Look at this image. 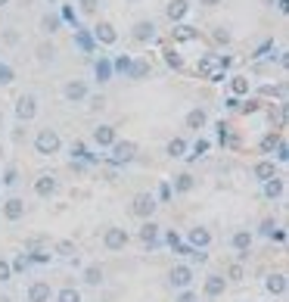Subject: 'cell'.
I'll return each mask as SVG.
<instances>
[{
    "instance_id": "obj_59",
    "label": "cell",
    "mask_w": 289,
    "mask_h": 302,
    "mask_svg": "<svg viewBox=\"0 0 289 302\" xmlns=\"http://www.w3.org/2000/svg\"><path fill=\"white\" fill-rule=\"evenodd\" d=\"M0 153H4V149H0Z\"/></svg>"
},
{
    "instance_id": "obj_57",
    "label": "cell",
    "mask_w": 289,
    "mask_h": 302,
    "mask_svg": "<svg viewBox=\"0 0 289 302\" xmlns=\"http://www.w3.org/2000/svg\"><path fill=\"white\" fill-rule=\"evenodd\" d=\"M47 4H56V0H47Z\"/></svg>"
},
{
    "instance_id": "obj_36",
    "label": "cell",
    "mask_w": 289,
    "mask_h": 302,
    "mask_svg": "<svg viewBox=\"0 0 289 302\" xmlns=\"http://www.w3.org/2000/svg\"><path fill=\"white\" fill-rule=\"evenodd\" d=\"M28 265H31V262H28V255L22 252V255H16V262H13V265H10V268H13V271H25Z\"/></svg>"
},
{
    "instance_id": "obj_29",
    "label": "cell",
    "mask_w": 289,
    "mask_h": 302,
    "mask_svg": "<svg viewBox=\"0 0 289 302\" xmlns=\"http://www.w3.org/2000/svg\"><path fill=\"white\" fill-rule=\"evenodd\" d=\"M84 284H91V287H100V284H103V268H100V265H91V268H84Z\"/></svg>"
},
{
    "instance_id": "obj_35",
    "label": "cell",
    "mask_w": 289,
    "mask_h": 302,
    "mask_svg": "<svg viewBox=\"0 0 289 302\" xmlns=\"http://www.w3.org/2000/svg\"><path fill=\"white\" fill-rule=\"evenodd\" d=\"M205 149H209V140H196V146H193V153H190L187 159H190V162H193V159H199V156L205 153Z\"/></svg>"
},
{
    "instance_id": "obj_28",
    "label": "cell",
    "mask_w": 289,
    "mask_h": 302,
    "mask_svg": "<svg viewBox=\"0 0 289 302\" xmlns=\"http://www.w3.org/2000/svg\"><path fill=\"white\" fill-rule=\"evenodd\" d=\"M193 37H199L193 25H174V41H193Z\"/></svg>"
},
{
    "instance_id": "obj_54",
    "label": "cell",
    "mask_w": 289,
    "mask_h": 302,
    "mask_svg": "<svg viewBox=\"0 0 289 302\" xmlns=\"http://www.w3.org/2000/svg\"><path fill=\"white\" fill-rule=\"evenodd\" d=\"M0 302H13V299H10V296H0Z\"/></svg>"
},
{
    "instance_id": "obj_24",
    "label": "cell",
    "mask_w": 289,
    "mask_h": 302,
    "mask_svg": "<svg viewBox=\"0 0 289 302\" xmlns=\"http://www.w3.org/2000/svg\"><path fill=\"white\" fill-rule=\"evenodd\" d=\"M155 237H159V224H155L152 218H146V224L140 228V240L149 243V246H155Z\"/></svg>"
},
{
    "instance_id": "obj_10",
    "label": "cell",
    "mask_w": 289,
    "mask_h": 302,
    "mask_svg": "<svg viewBox=\"0 0 289 302\" xmlns=\"http://www.w3.org/2000/svg\"><path fill=\"white\" fill-rule=\"evenodd\" d=\"M56 187H59V184H56V178H53V175H40V178L34 181V193L47 200V197H53V193H56Z\"/></svg>"
},
{
    "instance_id": "obj_11",
    "label": "cell",
    "mask_w": 289,
    "mask_h": 302,
    "mask_svg": "<svg viewBox=\"0 0 289 302\" xmlns=\"http://www.w3.org/2000/svg\"><path fill=\"white\" fill-rule=\"evenodd\" d=\"M4 215H7V221H19V218L25 215V200L10 197V200L4 203Z\"/></svg>"
},
{
    "instance_id": "obj_7",
    "label": "cell",
    "mask_w": 289,
    "mask_h": 302,
    "mask_svg": "<svg viewBox=\"0 0 289 302\" xmlns=\"http://www.w3.org/2000/svg\"><path fill=\"white\" fill-rule=\"evenodd\" d=\"M94 41L103 44V47H112V44L118 41V31H115L109 22H100V25H94Z\"/></svg>"
},
{
    "instance_id": "obj_40",
    "label": "cell",
    "mask_w": 289,
    "mask_h": 302,
    "mask_svg": "<svg viewBox=\"0 0 289 302\" xmlns=\"http://www.w3.org/2000/svg\"><path fill=\"white\" fill-rule=\"evenodd\" d=\"M28 262H37V265H47V262H50V255H47V252H31V255H28Z\"/></svg>"
},
{
    "instance_id": "obj_12",
    "label": "cell",
    "mask_w": 289,
    "mask_h": 302,
    "mask_svg": "<svg viewBox=\"0 0 289 302\" xmlns=\"http://www.w3.org/2000/svg\"><path fill=\"white\" fill-rule=\"evenodd\" d=\"M28 302H50V284L34 281V284L28 287Z\"/></svg>"
},
{
    "instance_id": "obj_22",
    "label": "cell",
    "mask_w": 289,
    "mask_h": 302,
    "mask_svg": "<svg viewBox=\"0 0 289 302\" xmlns=\"http://www.w3.org/2000/svg\"><path fill=\"white\" fill-rule=\"evenodd\" d=\"M146 75H149V62H146V59H131V69H128V78L140 81V78H146Z\"/></svg>"
},
{
    "instance_id": "obj_26",
    "label": "cell",
    "mask_w": 289,
    "mask_h": 302,
    "mask_svg": "<svg viewBox=\"0 0 289 302\" xmlns=\"http://www.w3.org/2000/svg\"><path fill=\"white\" fill-rule=\"evenodd\" d=\"M264 197H271V200H277V197H283V178H271V181H264Z\"/></svg>"
},
{
    "instance_id": "obj_50",
    "label": "cell",
    "mask_w": 289,
    "mask_h": 302,
    "mask_svg": "<svg viewBox=\"0 0 289 302\" xmlns=\"http://www.w3.org/2000/svg\"><path fill=\"white\" fill-rule=\"evenodd\" d=\"M72 156H84V143H72Z\"/></svg>"
},
{
    "instance_id": "obj_45",
    "label": "cell",
    "mask_w": 289,
    "mask_h": 302,
    "mask_svg": "<svg viewBox=\"0 0 289 302\" xmlns=\"http://www.w3.org/2000/svg\"><path fill=\"white\" fill-rule=\"evenodd\" d=\"M4 41H7V44H16V41H19V31H16V28H7V31H4Z\"/></svg>"
},
{
    "instance_id": "obj_2",
    "label": "cell",
    "mask_w": 289,
    "mask_h": 302,
    "mask_svg": "<svg viewBox=\"0 0 289 302\" xmlns=\"http://www.w3.org/2000/svg\"><path fill=\"white\" fill-rule=\"evenodd\" d=\"M137 156V143L134 140H115L112 143V162L121 165V162H134Z\"/></svg>"
},
{
    "instance_id": "obj_51",
    "label": "cell",
    "mask_w": 289,
    "mask_h": 302,
    "mask_svg": "<svg viewBox=\"0 0 289 302\" xmlns=\"http://www.w3.org/2000/svg\"><path fill=\"white\" fill-rule=\"evenodd\" d=\"M168 243H171V246H181V237H177V231H171V234H168Z\"/></svg>"
},
{
    "instance_id": "obj_13",
    "label": "cell",
    "mask_w": 289,
    "mask_h": 302,
    "mask_svg": "<svg viewBox=\"0 0 289 302\" xmlns=\"http://www.w3.org/2000/svg\"><path fill=\"white\" fill-rule=\"evenodd\" d=\"M118 137H115V128L112 125H100V128H94V143L97 146H112Z\"/></svg>"
},
{
    "instance_id": "obj_18",
    "label": "cell",
    "mask_w": 289,
    "mask_h": 302,
    "mask_svg": "<svg viewBox=\"0 0 289 302\" xmlns=\"http://www.w3.org/2000/svg\"><path fill=\"white\" fill-rule=\"evenodd\" d=\"M165 153H168L171 159H184L187 156V140L184 137H171L168 146H165Z\"/></svg>"
},
{
    "instance_id": "obj_55",
    "label": "cell",
    "mask_w": 289,
    "mask_h": 302,
    "mask_svg": "<svg viewBox=\"0 0 289 302\" xmlns=\"http://www.w3.org/2000/svg\"><path fill=\"white\" fill-rule=\"evenodd\" d=\"M19 4H22V7H28V4H31V0H19Z\"/></svg>"
},
{
    "instance_id": "obj_5",
    "label": "cell",
    "mask_w": 289,
    "mask_h": 302,
    "mask_svg": "<svg viewBox=\"0 0 289 302\" xmlns=\"http://www.w3.org/2000/svg\"><path fill=\"white\" fill-rule=\"evenodd\" d=\"M103 246L112 249V252H115V249H125V246H128V231H125V228H109V231L103 234Z\"/></svg>"
},
{
    "instance_id": "obj_53",
    "label": "cell",
    "mask_w": 289,
    "mask_h": 302,
    "mask_svg": "<svg viewBox=\"0 0 289 302\" xmlns=\"http://www.w3.org/2000/svg\"><path fill=\"white\" fill-rule=\"evenodd\" d=\"M4 7H10V0H0V10H4Z\"/></svg>"
},
{
    "instance_id": "obj_33",
    "label": "cell",
    "mask_w": 289,
    "mask_h": 302,
    "mask_svg": "<svg viewBox=\"0 0 289 302\" xmlns=\"http://www.w3.org/2000/svg\"><path fill=\"white\" fill-rule=\"evenodd\" d=\"M128 69H131V56L128 53H121L115 62H112V72H121V75H128Z\"/></svg>"
},
{
    "instance_id": "obj_25",
    "label": "cell",
    "mask_w": 289,
    "mask_h": 302,
    "mask_svg": "<svg viewBox=\"0 0 289 302\" xmlns=\"http://www.w3.org/2000/svg\"><path fill=\"white\" fill-rule=\"evenodd\" d=\"M230 243H233V249H239V252H246L252 246V234L249 231H233V237H230Z\"/></svg>"
},
{
    "instance_id": "obj_21",
    "label": "cell",
    "mask_w": 289,
    "mask_h": 302,
    "mask_svg": "<svg viewBox=\"0 0 289 302\" xmlns=\"http://www.w3.org/2000/svg\"><path fill=\"white\" fill-rule=\"evenodd\" d=\"M230 91H233V97H246L252 91V84H249L246 75H233V78H230Z\"/></svg>"
},
{
    "instance_id": "obj_1",
    "label": "cell",
    "mask_w": 289,
    "mask_h": 302,
    "mask_svg": "<svg viewBox=\"0 0 289 302\" xmlns=\"http://www.w3.org/2000/svg\"><path fill=\"white\" fill-rule=\"evenodd\" d=\"M34 149H37L40 156H53V153H59V149H62V137L53 128H40L37 137H34Z\"/></svg>"
},
{
    "instance_id": "obj_16",
    "label": "cell",
    "mask_w": 289,
    "mask_h": 302,
    "mask_svg": "<svg viewBox=\"0 0 289 302\" xmlns=\"http://www.w3.org/2000/svg\"><path fill=\"white\" fill-rule=\"evenodd\" d=\"M252 175L264 184V181H271L274 175H277V168H274V162L271 159H261V162H255V168H252Z\"/></svg>"
},
{
    "instance_id": "obj_20",
    "label": "cell",
    "mask_w": 289,
    "mask_h": 302,
    "mask_svg": "<svg viewBox=\"0 0 289 302\" xmlns=\"http://www.w3.org/2000/svg\"><path fill=\"white\" fill-rule=\"evenodd\" d=\"M187 10H190V4H187V0H171L165 13H168V19H171V22H181V19L187 16Z\"/></svg>"
},
{
    "instance_id": "obj_39",
    "label": "cell",
    "mask_w": 289,
    "mask_h": 302,
    "mask_svg": "<svg viewBox=\"0 0 289 302\" xmlns=\"http://www.w3.org/2000/svg\"><path fill=\"white\" fill-rule=\"evenodd\" d=\"M13 81V69L10 66H0V84H10Z\"/></svg>"
},
{
    "instance_id": "obj_3",
    "label": "cell",
    "mask_w": 289,
    "mask_h": 302,
    "mask_svg": "<svg viewBox=\"0 0 289 302\" xmlns=\"http://www.w3.org/2000/svg\"><path fill=\"white\" fill-rule=\"evenodd\" d=\"M34 116H37V97L34 94H22L16 100V119L19 122H31Z\"/></svg>"
},
{
    "instance_id": "obj_47",
    "label": "cell",
    "mask_w": 289,
    "mask_h": 302,
    "mask_svg": "<svg viewBox=\"0 0 289 302\" xmlns=\"http://www.w3.org/2000/svg\"><path fill=\"white\" fill-rule=\"evenodd\" d=\"M56 249H59V255H72V252H75V246H72L69 240H62V243H59Z\"/></svg>"
},
{
    "instance_id": "obj_14",
    "label": "cell",
    "mask_w": 289,
    "mask_h": 302,
    "mask_svg": "<svg viewBox=\"0 0 289 302\" xmlns=\"http://www.w3.org/2000/svg\"><path fill=\"white\" fill-rule=\"evenodd\" d=\"M94 75H97V81H100V84L112 81V62H109L106 56H100V59L94 62Z\"/></svg>"
},
{
    "instance_id": "obj_48",
    "label": "cell",
    "mask_w": 289,
    "mask_h": 302,
    "mask_svg": "<svg viewBox=\"0 0 289 302\" xmlns=\"http://www.w3.org/2000/svg\"><path fill=\"white\" fill-rule=\"evenodd\" d=\"M174 302H199V299H196V293H190V290H184V293H181V296H177Z\"/></svg>"
},
{
    "instance_id": "obj_52",
    "label": "cell",
    "mask_w": 289,
    "mask_h": 302,
    "mask_svg": "<svg viewBox=\"0 0 289 302\" xmlns=\"http://www.w3.org/2000/svg\"><path fill=\"white\" fill-rule=\"evenodd\" d=\"M199 4H202V7H218L221 0H199Z\"/></svg>"
},
{
    "instance_id": "obj_58",
    "label": "cell",
    "mask_w": 289,
    "mask_h": 302,
    "mask_svg": "<svg viewBox=\"0 0 289 302\" xmlns=\"http://www.w3.org/2000/svg\"><path fill=\"white\" fill-rule=\"evenodd\" d=\"M128 4H137V0H128Z\"/></svg>"
},
{
    "instance_id": "obj_27",
    "label": "cell",
    "mask_w": 289,
    "mask_h": 302,
    "mask_svg": "<svg viewBox=\"0 0 289 302\" xmlns=\"http://www.w3.org/2000/svg\"><path fill=\"white\" fill-rule=\"evenodd\" d=\"M264 287H268V293L280 296V293H286V277H283V274H271V277L264 281Z\"/></svg>"
},
{
    "instance_id": "obj_37",
    "label": "cell",
    "mask_w": 289,
    "mask_h": 302,
    "mask_svg": "<svg viewBox=\"0 0 289 302\" xmlns=\"http://www.w3.org/2000/svg\"><path fill=\"white\" fill-rule=\"evenodd\" d=\"M10 277H13L10 262H7V258H0V284H4V281H10Z\"/></svg>"
},
{
    "instance_id": "obj_6",
    "label": "cell",
    "mask_w": 289,
    "mask_h": 302,
    "mask_svg": "<svg viewBox=\"0 0 289 302\" xmlns=\"http://www.w3.org/2000/svg\"><path fill=\"white\" fill-rule=\"evenodd\" d=\"M155 206H159V203H155V200H152L149 193H137V197H134V206H131V209H134V215H137V218H152Z\"/></svg>"
},
{
    "instance_id": "obj_4",
    "label": "cell",
    "mask_w": 289,
    "mask_h": 302,
    "mask_svg": "<svg viewBox=\"0 0 289 302\" xmlns=\"http://www.w3.org/2000/svg\"><path fill=\"white\" fill-rule=\"evenodd\" d=\"M62 94H65V100L69 103H84L87 97H91V91H87V84L81 81V78H75V81H69L65 88H62Z\"/></svg>"
},
{
    "instance_id": "obj_44",
    "label": "cell",
    "mask_w": 289,
    "mask_h": 302,
    "mask_svg": "<svg viewBox=\"0 0 289 302\" xmlns=\"http://www.w3.org/2000/svg\"><path fill=\"white\" fill-rule=\"evenodd\" d=\"M103 106H106V97H103V94L91 97V109H94V112H97V109H103Z\"/></svg>"
},
{
    "instance_id": "obj_30",
    "label": "cell",
    "mask_w": 289,
    "mask_h": 302,
    "mask_svg": "<svg viewBox=\"0 0 289 302\" xmlns=\"http://www.w3.org/2000/svg\"><path fill=\"white\" fill-rule=\"evenodd\" d=\"M37 59H40V62H53V59H56V47L44 41V44L37 47Z\"/></svg>"
},
{
    "instance_id": "obj_49",
    "label": "cell",
    "mask_w": 289,
    "mask_h": 302,
    "mask_svg": "<svg viewBox=\"0 0 289 302\" xmlns=\"http://www.w3.org/2000/svg\"><path fill=\"white\" fill-rule=\"evenodd\" d=\"M277 159H280V162H286V159H289V149H286V143H280V146H277Z\"/></svg>"
},
{
    "instance_id": "obj_31",
    "label": "cell",
    "mask_w": 289,
    "mask_h": 302,
    "mask_svg": "<svg viewBox=\"0 0 289 302\" xmlns=\"http://www.w3.org/2000/svg\"><path fill=\"white\" fill-rule=\"evenodd\" d=\"M56 28H59V16H50V13L40 16V31H44V34H53Z\"/></svg>"
},
{
    "instance_id": "obj_9",
    "label": "cell",
    "mask_w": 289,
    "mask_h": 302,
    "mask_svg": "<svg viewBox=\"0 0 289 302\" xmlns=\"http://www.w3.org/2000/svg\"><path fill=\"white\" fill-rule=\"evenodd\" d=\"M131 34H134V41L146 44V41H152V37H155V22H152V19H140Z\"/></svg>"
},
{
    "instance_id": "obj_46",
    "label": "cell",
    "mask_w": 289,
    "mask_h": 302,
    "mask_svg": "<svg viewBox=\"0 0 289 302\" xmlns=\"http://www.w3.org/2000/svg\"><path fill=\"white\" fill-rule=\"evenodd\" d=\"M165 59H168V66H174V69H181V66H184V59H181V56H177L174 50H171L168 56H165Z\"/></svg>"
},
{
    "instance_id": "obj_43",
    "label": "cell",
    "mask_w": 289,
    "mask_h": 302,
    "mask_svg": "<svg viewBox=\"0 0 289 302\" xmlns=\"http://www.w3.org/2000/svg\"><path fill=\"white\" fill-rule=\"evenodd\" d=\"M187 255H190V262H205V258H209V255H205V249H190Z\"/></svg>"
},
{
    "instance_id": "obj_15",
    "label": "cell",
    "mask_w": 289,
    "mask_h": 302,
    "mask_svg": "<svg viewBox=\"0 0 289 302\" xmlns=\"http://www.w3.org/2000/svg\"><path fill=\"white\" fill-rule=\"evenodd\" d=\"M205 122H209V116H205V109H202V106H196V109L187 112V128L199 131V128H205Z\"/></svg>"
},
{
    "instance_id": "obj_19",
    "label": "cell",
    "mask_w": 289,
    "mask_h": 302,
    "mask_svg": "<svg viewBox=\"0 0 289 302\" xmlns=\"http://www.w3.org/2000/svg\"><path fill=\"white\" fill-rule=\"evenodd\" d=\"M224 277L221 274H209V277H205V296H221L224 293Z\"/></svg>"
},
{
    "instance_id": "obj_17",
    "label": "cell",
    "mask_w": 289,
    "mask_h": 302,
    "mask_svg": "<svg viewBox=\"0 0 289 302\" xmlns=\"http://www.w3.org/2000/svg\"><path fill=\"white\" fill-rule=\"evenodd\" d=\"M209 243H212V234L205 231V228H193V231H190V246H193V249H205Z\"/></svg>"
},
{
    "instance_id": "obj_42",
    "label": "cell",
    "mask_w": 289,
    "mask_h": 302,
    "mask_svg": "<svg viewBox=\"0 0 289 302\" xmlns=\"http://www.w3.org/2000/svg\"><path fill=\"white\" fill-rule=\"evenodd\" d=\"M81 13H97V0H81Z\"/></svg>"
},
{
    "instance_id": "obj_38",
    "label": "cell",
    "mask_w": 289,
    "mask_h": 302,
    "mask_svg": "<svg viewBox=\"0 0 289 302\" xmlns=\"http://www.w3.org/2000/svg\"><path fill=\"white\" fill-rule=\"evenodd\" d=\"M0 184H10V187L19 184V171L16 168H7V175H4V181H0Z\"/></svg>"
},
{
    "instance_id": "obj_8",
    "label": "cell",
    "mask_w": 289,
    "mask_h": 302,
    "mask_svg": "<svg viewBox=\"0 0 289 302\" xmlns=\"http://www.w3.org/2000/svg\"><path fill=\"white\" fill-rule=\"evenodd\" d=\"M168 281H171V287H174V290H187V287L193 284V268H190V265H177V268L171 271V277H168Z\"/></svg>"
},
{
    "instance_id": "obj_56",
    "label": "cell",
    "mask_w": 289,
    "mask_h": 302,
    "mask_svg": "<svg viewBox=\"0 0 289 302\" xmlns=\"http://www.w3.org/2000/svg\"><path fill=\"white\" fill-rule=\"evenodd\" d=\"M0 128H4V112H0Z\"/></svg>"
},
{
    "instance_id": "obj_23",
    "label": "cell",
    "mask_w": 289,
    "mask_h": 302,
    "mask_svg": "<svg viewBox=\"0 0 289 302\" xmlns=\"http://www.w3.org/2000/svg\"><path fill=\"white\" fill-rule=\"evenodd\" d=\"M193 175L190 171H181V175H174V193H190L193 190Z\"/></svg>"
},
{
    "instance_id": "obj_34",
    "label": "cell",
    "mask_w": 289,
    "mask_h": 302,
    "mask_svg": "<svg viewBox=\"0 0 289 302\" xmlns=\"http://www.w3.org/2000/svg\"><path fill=\"white\" fill-rule=\"evenodd\" d=\"M75 41H78V47L84 50V53H91V50H94V41H91L84 31H78V34H75Z\"/></svg>"
},
{
    "instance_id": "obj_41",
    "label": "cell",
    "mask_w": 289,
    "mask_h": 302,
    "mask_svg": "<svg viewBox=\"0 0 289 302\" xmlns=\"http://www.w3.org/2000/svg\"><path fill=\"white\" fill-rule=\"evenodd\" d=\"M215 41H218V44H227V41H230V31H227V28H215Z\"/></svg>"
},
{
    "instance_id": "obj_32",
    "label": "cell",
    "mask_w": 289,
    "mask_h": 302,
    "mask_svg": "<svg viewBox=\"0 0 289 302\" xmlns=\"http://www.w3.org/2000/svg\"><path fill=\"white\" fill-rule=\"evenodd\" d=\"M56 302H81V293L75 287H65V290L56 293Z\"/></svg>"
}]
</instances>
